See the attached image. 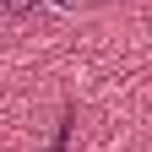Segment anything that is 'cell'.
Segmentation results:
<instances>
[{"mask_svg": "<svg viewBox=\"0 0 152 152\" xmlns=\"http://www.w3.org/2000/svg\"><path fill=\"white\" fill-rule=\"evenodd\" d=\"M49 11H60V16H76V11H87V0H44Z\"/></svg>", "mask_w": 152, "mask_h": 152, "instance_id": "cell-1", "label": "cell"}, {"mask_svg": "<svg viewBox=\"0 0 152 152\" xmlns=\"http://www.w3.org/2000/svg\"><path fill=\"white\" fill-rule=\"evenodd\" d=\"M0 11H6V16H27V11H33V0H0Z\"/></svg>", "mask_w": 152, "mask_h": 152, "instance_id": "cell-2", "label": "cell"}]
</instances>
